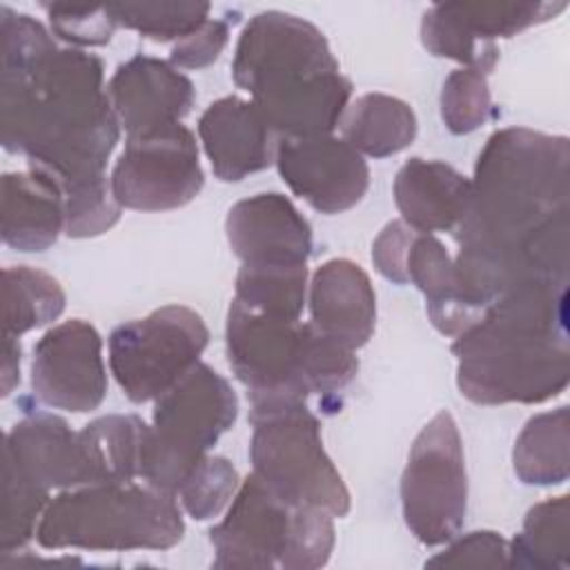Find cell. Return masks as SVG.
I'll use <instances>...</instances> for the list:
<instances>
[{
  "label": "cell",
  "instance_id": "30",
  "mask_svg": "<svg viewBox=\"0 0 570 570\" xmlns=\"http://www.w3.org/2000/svg\"><path fill=\"white\" fill-rule=\"evenodd\" d=\"M207 2H111L109 11L118 24L149 40L180 42L198 31L209 18Z\"/></svg>",
  "mask_w": 570,
  "mask_h": 570
},
{
  "label": "cell",
  "instance_id": "2",
  "mask_svg": "<svg viewBox=\"0 0 570 570\" xmlns=\"http://www.w3.org/2000/svg\"><path fill=\"white\" fill-rule=\"evenodd\" d=\"M2 145L24 154L62 194L107 180L120 122L105 89L102 60L60 49L31 16L0 7Z\"/></svg>",
  "mask_w": 570,
  "mask_h": 570
},
{
  "label": "cell",
  "instance_id": "27",
  "mask_svg": "<svg viewBox=\"0 0 570 570\" xmlns=\"http://www.w3.org/2000/svg\"><path fill=\"white\" fill-rule=\"evenodd\" d=\"M568 407L532 416L517 436L514 474L528 485H557L568 479Z\"/></svg>",
  "mask_w": 570,
  "mask_h": 570
},
{
  "label": "cell",
  "instance_id": "11",
  "mask_svg": "<svg viewBox=\"0 0 570 570\" xmlns=\"http://www.w3.org/2000/svg\"><path fill=\"white\" fill-rule=\"evenodd\" d=\"M109 183L125 209L169 212L187 205L205 183L194 134L176 122L127 136Z\"/></svg>",
  "mask_w": 570,
  "mask_h": 570
},
{
  "label": "cell",
  "instance_id": "13",
  "mask_svg": "<svg viewBox=\"0 0 570 570\" xmlns=\"http://www.w3.org/2000/svg\"><path fill=\"white\" fill-rule=\"evenodd\" d=\"M31 390L40 403L65 412H91L107 396V370L98 330L71 318L47 330L33 345Z\"/></svg>",
  "mask_w": 570,
  "mask_h": 570
},
{
  "label": "cell",
  "instance_id": "33",
  "mask_svg": "<svg viewBox=\"0 0 570 570\" xmlns=\"http://www.w3.org/2000/svg\"><path fill=\"white\" fill-rule=\"evenodd\" d=\"M492 116L488 73L474 67L452 71L441 91V118L452 134H470Z\"/></svg>",
  "mask_w": 570,
  "mask_h": 570
},
{
  "label": "cell",
  "instance_id": "4",
  "mask_svg": "<svg viewBox=\"0 0 570 570\" xmlns=\"http://www.w3.org/2000/svg\"><path fill=\"white\" fill-rule=\"evenodd\" d=\"M232 76L281 138L332 134L352 96L323 31L283 11L256 13L245 24Z\"/></svg>",
  "mask_w": 570,
  "mask_h": 570
},
{
  "label": "cell",
  "instance_id": "9",
  "mask_svg": "<svg viewBox=\"0 0 570 570\" xmlns=\"http://www.w3.org/2000/svg\"><path fill=\"white\" fill-rule=\"evenodd\" d=\"M401 508L423 546L452 541L468 510V474L459 428L450 412L434 414L416 434L401 476Z\"/></svg>",
  "mask_w": 570,
  "mask_h": 570
},
{
  "label": "cell",
  "instance_id": "31",
  "mask_svg": "<svg viewBox=\"0 0 570 570\" xmlns=\"http://www.w3.org/2000/svg\"><path fill=\"white\" fill-rule=\"evenodd\" d=\"M2 523L0 550L11 554L24 548L38 530L40 517L51 501V492L27 479L18 468L2 461Z\"/></svg>",
  "mask_w": 570,
  "mask_h": 570
},
{
  "label": "cell",
  "instance_id": "29",
  "mask_svg": "<svg viewBox=\"0 0 570 570\" xmlns=\"http://www.w3.org/2000/svg\"><path fill=\"white\" fill-rule=\"evenodd\" d=\"M307 296V265H240L234 301L265 314L301 318Z\"/></svg>",
  "mask_w": 570,
  "mask_h": 570
},
{
  "label": "cell",
  "instance_id": "5",
  "mask_svg": "<svg viewBox=\"0 0 570 570\" xmlns=\"http://www.w3.org/2000/svg\"><path fill=\"white\" fill-rule=\"evenodd\" d=\"M185 534L174 494L149 483H89L45 508L36 541L47 550H167Z\"/></svg>",
  "mask_w": 570,
  "mask_h": 570
},
{
  "label": "cell",
  "instance_id": "17",
  "mask_svg": "<svg viewBox=\"0 0 570 570\" xmlns=\"http://www.w3.org/2000/svg\"><path fill=\"white\" fill-rule=\"evenodd\" d=\"M107 96L127 136H138L180 122L191 111L196 91L171 62L134 56L111 76Z\"/></svg>",
  "mask_w": 570,
  "mask_h": 570
},
{
  "label": "cell",
  "instance_id": "37",
  "mask_svg": "<svg viewBox=\"0 0 570 570\" xmlns=\"http://www.w3.org/2000/svg\"><path fill=\"white\" fill-rule=\"evenodd\" d=\"M430 568H508V541L492 530H476L454 539L428 559Z\"/></svg>",
  "mask_w": 570,
  "mask_h": 570
},
{
  "label": "cell",
  "instance_id": "14",
  "mask_svg": "<svg viewBox=\"0 0 570 570\" xmlns=\"http://www.w3.org/2000/svg\"><path fill=\"white\" fill-rule=\"evenodd\" d=\"M274 163L283 183L321 214L352 209L370 187L365 158L332 134L278 138Z\"/></svg>",
  "mask_w": 570,
  "mask_h": 570
},
{
  "label": "cell",
  "instance_id": "40",
  "mask_svg": "<svg viewBox=\"0 0 570 570\" xmlns=\"http://www.w3.org/2000/svg\"><path fill=\"white\" fill-rule=\"evenodd\" d=\"M20 356L18 336L2 334V396H9L20 383Z\"/></svg>",
  "mask_w": 570,
  "mask_h": 570
},
{
  "label": "cell",
  "instance_id": "34",
  "mask_svg": "<svg viewBox=\"0 0 570 570\" xmlns=\"http://www.w3.org/2000/svg\"><path fill=\"white\" fill-rule=\"evenodd\" d=\"M358 370L354 350L341 345L338 341L318 332L307 323L305 350H303V381L307 394L330 396L341 392Z\"/></svg>",
  "mask_w": 570,
  "mask_h": 570
},
{
  "label": "cell",
  "instance_id": "1",
  "mask_svg": "<svg viewBox=\"0 0 570 570\" xmlns=\"http://www.w3.org/2000/svg\"><path fill=\"white\" fill-rule=\"evenodd\" d=\"M568 160L566 136L508 127L488 138L454 229L456 294L474 314L517 285L568 283Z\"/></svg>",
  "mask_w": 570,
  "mask_h": 570
},
{
  "label": "cell",
  "instance_id": "19",
  "mask_svg": "<svg viewBox=\"0 0 570 570\" xmlns=\"http://www.w3.org/2000/svg\"><path fill=\"white\" fill-rule=\"evenodd\" d=\"M198 136L216 178L225 183L265 169L278 142L261 109L238 96L214 100L198 120Z\"/></svg>",
  "mask_w": 570,
  "mask_h": 570
},
{
  "label": "cell",
  "instance_id": "12",
  "mask_svg": "<svg viewBox=\"0 0 570 570\" xmlns=\"http://www.w3.org/2000/svg\"><path fill=\"white\" fill-rule=\"evenodd\" d=\"M563 9L566 2H443L425 11L421 40L439 58L490 73L499 60L494 38H510Z\"/></svg>",
  "mask_w": 570,
  "mask_h": 570
},
{
  "label": "cell",
  "instance_id": "26",
  "mask_svg": "<svg viewBox=\"0 0 570 570\" xmlns=\"http://www.w3.org/2000/svg\"><path fill=\"white\" fill-rule=\"evenodd\" d=\"M508 568L568 570L570 568V503L568 494L530 508L521 532L508 543Z\"/></svg>",
  "mask_w": 570,
  "mask_h": 570
},
{
  "label": "cell",
  "instance_id": "15",
  "mask_svg": "<svg viewBox=\"0 0 570 570\" xmlns=\"http://www.w3.org/2000/svg\"><path fill=\"white\" fill-rule=\"evenodd\" d=\"M294 508L254 472L238 485L225 519L209 530L214 568H278L287 548Z\"/></svg>",
  "mask_w": 570,
  "mask_h": 570
},
{
  "label": "cell",
  "instance_id": "6",
  "mask_svg": "<svg viewBox=\"0 0 570 570\" xmlns=\"http://www.w3.org/2000/svg\"><path fill=\"white\" fill-rule=\"evenodd\" d=\"M238 416V399L225 376L196 363L156 399L140 454V479L176 497L185 479Z\"/></svg>",
  "mask_w": 570,
  "mask_h": 570
},
{
  "label": "cell",
  "instance_id": "23",
  "mask_svg": "<svg viewBox=\"0 0 570 570\" xmlns=\"http://www.w3.org/2000/svg\"><path fill=\"white\" fill-rule=\"evenodd\" d=\"M405 267L407 281L425 294L428 316L441 334L459 336L479 318L461 303L454 281V258L434 234L414 236Z\"/></svg>",
  "mask_w": 570,
  "mask_h": 570
},
{
  "label": "cell",
  "instance_id": "20",
  "mask_svg": "<svg viewBox=\"0 0 570 570\" xmlns=\"http://www.w3.org/2000/svg\"><path fill=\"white\" fill-rule=\"evenodd\" d=\"M312 325L350 350L363 347L376 323V294L370 276L350 258L323 263L309 283Z\"/></svg>",
  "mask_w": 570,
  "mask_h": 570
},
{
  "label": "cell",
  "instance_id": "22",
  "mask_svg": "<svg viewBox=\"0 0 570 570\" xmlns=\"http://www.w3.org/2000/svg\"><path fill=\"white\" fill-rule=\"evenodd\" d=\"M2 240L18 252H45L65 232L62 187L45 171L2 176Z\"/></svg>",
  "mask_w": 570,
  "mask_h": 570
},
{
  "label": "cell",
  "instance_id": "24",
  "mask_svg": "<svg viewBox=\"0 0 570 570\" xmlns=\"http://www.w3.org/2000/svg\"><path fill=\"white\" fill-rule=\"evenodd\" d=\"M416 136L412 107L387 94H363L343 120V138L361 154L385 158L403 151Z\"/></svg>",
  "mask_w": 570,
  "mask_h": 570
},
{
  "label": "cell",
  "instance_id": "16",
  "mask_svg": "<svg viewBox=\"0 0 570 570\" xmlns=\"http://www.w3.org/2000/svg\"><path fill=\"white\" fill-rule=\"evenodd\" d=\"M225 232L243 265H307L312 254L309 223L278 191L238 200L227 214Z\"/></svg>",
  "mask_w": 570,
  "mask_h": 570
},
{
  "label": "cell",
  "instance_id": "21",
  "mask_svg": "<svg viewBox=\"0 0 570 570\" xmlns=\"http://www.w3.org/2000/svg\"><path fill=\"white\" fill-rule=\"evenodd\" d=\"M401 220L419 234L454 232L470 203V178L443 160L410 158L394 178Z\"/></svg>",
  "mask_w": 570,
  "mask_h": 570
},
{
  "label": "cell",
  "instance_id": "36",
  "mask_svg": "<svg viewBox=\"0 0 570 570\" xmlns=\"http://www.w3.org/2000/svg\"><path fill=\"white\" fill-rule=\"evenodd\" d=\"M51 33L78 47L107 45L118 27L109 4H42Z\"/></svg>",
  "mask_w": 570,
  "mask_h": 570
},
{
  "label": "cell",
  "instance_id": "38",
  "mask_svg": "<svg viewBox=\"0 0 570 570\" xmlns=\"http://www.w3.org/2000/svg\"><path fill=\"white\" fill-rule=\"evenodd\" d=\"M416 234L419 232H414L403 220H392L381 229V234L372 245V261L379 274H383L387 281H394L399 285L410 283L405 261Z\"/></svg>",
  "mask_w": 570,
  "mask_h": 570
},
{
  "label": "cell",
  "instance_id": "28",
  "mask_svg": "<svg viewBox=\"0 0 570 570\" xmlns=\"http://www.w3.org/2000/svg\"><path fill=\"white\" fill-rule=\"evenodd\" d=\"M65 289L47 272L29 265L2 269V334L20 336L56 321L65 309Z\"/></svg>",
  "mask_w": 570,
  "mask_h": 570
},
{
  "label": "cell",
  "instance_id": "8",
  "mask_svg": "<svg viewBox=\"0 0 570 570\" xmlns=\"http://www.w3.org/2000/svg\"><path fill=\"white\" fill-rule=\"evenodd\" d=\"M207 341L209 330L198 312L165 305L109 334V367L129 401H156L200 363Z\"/></svg>",
  "mask_w": 570,
  "mask_h": 570
},
{
  "label": "cell",
  "instance_id": "3",
  "mask_svg": "<svg viewBox=\"0 0 570 570\" xmlns=\"http://www.w3.org/2000/svg\"><path fill=\"white\" fill-rule=\"evenodd\" d=\"M456 385L479 405L543 403L570 379L568 283L503 292L454 343Z\"/></svg>",
  "mask_w": 570,
  "mask_h": 570
},
{
  "label": "cell",
  "instance_id": "10",
  "mask_svg": "<svg viewBox=\"0 0 570 570\" xmlns=\"http://www.w3.org/2000/svg\"><path fill=\"white\" fill-rule=\"evenodd\" d=\"M307 323L249 309L232 301L225 325L227 361L247 387L252 407L305 401L303 350Z\"/></svg>",
  "mask_w": 570,
  "mask_h": 570
},
{
  "label": "cell",
  "instance_id": "7",
  "mask_svg": "<svg viewBox=\"0 0 570 570\" xmlns=\"http://www.w3.org/2000/svg\"><path fill=\"white\" fill-rule=\"evenodd\" d=\"M249 419L252 472L278 499L332 517L350 512V490L327 456L318 419L305 401L254 405Z\"/></svg>",
  "mask_w": 570,
  "mask_h": 570
},
{
  "label": "cell",
  "instance_id": "32",
  "mask_svg": "<svg viewBox=\"0 0 570 570\" xmlns=\"http://www.w3.org/2000/svg\"><path fill=\"white\" fill-rule=\"evenodd\" d=\"M238 485L236 468L225 456L207 454L178 488L176 497L191 519L207 521L232 503Z\"/></svg>",
  "mask_w": 570,
  "mask_h": 570
},
{
  "label": "cell",
  "instance_id": "18",
  "mask_svg": "<svg viewBox=\"0 0 570 570\" xmlns=\"http://www.w3.org/2000/svg\"><path fill=\"white\" fill-rule=\"evenodd\" d=\"M2 461L49 492L96 483L80 432L49 412L29 414L7 432Z\"/></svg>",
  "mask_w": 570,
  "mask_h": 570
},
{
  "label": "cell",
  "instance_id": "39",
  "mask_svg": "<svg viewBox=\"0 0 570 570\" xmlns=\"http://www.w3.org/2000/svg\"><path fill=\"white\" fill-rule=\"evenodd\" d=\"M229 29L223 20H207L198 31L176 42L171 49V65L180 69H203L212 65L225 49Z\"/></svg>",
  "mask_w": 570,
  "mask_h": 570
},
{
  "label": "cell",
  "instance_id": "35",
  "mask_svg": "<svg viewBox=\"0 0 570 570\" xmlns=\"http://www.w3.org/2000/svg\"><path fill=\"white\" fill-rule=\"evenodd\" d=\"M334 548L332 514L318 508H294L287 548L278 568L314 570L327 563Z\"/></svg>",
  "mask_w": 570,
  "mask_h": 570
},
{
  "label": "cell",
  "instance_id": "25",
  "mask_svg": "<svg viewBox=\"0 0 570 570\" xmlns=\"http://www.w3.org/2000/svg\"><path fill=\"white\" fill-rule=\"evenodd\" d=\"M147 423L136 414L98 416L80 430L96 483L140 479V454Z\"/></svg>",
  "mask_w": 570,
  "mask_h": 570
}]
</instances>
